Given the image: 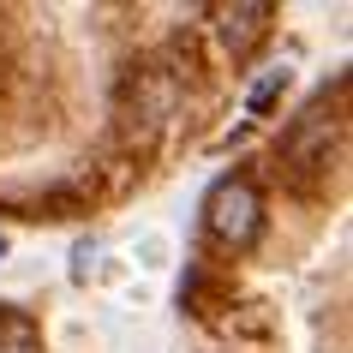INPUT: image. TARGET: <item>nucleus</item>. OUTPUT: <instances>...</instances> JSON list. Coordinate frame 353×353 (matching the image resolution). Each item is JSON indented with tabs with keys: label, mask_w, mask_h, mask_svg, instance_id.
I'll return each mask as SVG.
<instances>
[{
	"label": "nucleus",
	"mask_w": 353,
	"mask_h": 353,
	"mask_svg": "<svg viewBox=\"0 0 353 353\" xmlns=\"http://www.w3.org/2000/svg\"><path fill=\"white\" fill-rule=\"evenodd\" d=\"M204 228H210V240L228 245V252H240V245L258 240V228H263V198L252 180H240V174H228V180H216L204 198Z\"/></svg>",
	"instance_id": "nucleus-1"
},
{
	"label": "nucleus",
	"mask_w": 353,
	"mask_h": 353,
	"mask_svg": "<svg viewBox=\"0 0 353 353\" xmlns=\"http://www.w3.org/2000/svg\"><path fill=\"white\" fill-rule=\"evenodd\" d=\"M335 126H341V120L330 114V102H312V108H305V114L294 120V132L281 138V162L294 168V174H312V168L323 162V156H330Z\"/></svg>",
	"instance_id": "nucleus-2"
},
{
	"label": "nucleus",
	"mask_w": 353,
	"mask_h": 353,
	"mask_svg": "<svg viewBox=\"0 0 353 353\" xmlns=\"http://www.w3.org/2000/svg\"><path fill=\"white\" fill-rule=\"evenodd\" d=\"M263 30H270V6L263 0H240V6H222L216 12V42H222L228 60H245L263 42Z\"/></svg>",
	"instance_id": "nucleus-3"
},
{
	"label": "nucleus",
	"mask_w": 353,
	"mask_h": 353,
	"mask_svg": "<svg viewBox=\"0 0 353 353\" xmlns=\"http://www.w3.org/2000/svg\"><path fill=\"white\" fill-rule=\"evenodd\" d=\"M0 353H42V330L19 312H0Z\"/></svg>",
	"instance_id": "nucleus-4"
},
{
	"label": "nucleus",
	"mask_w": 353,
	"mask_h": 353,
	"mask_svg": "<svg viewBox=\"0 0 353 353\" xmlns=\"http://www.w3.org/2000/svg\"><path fill=\"white\" fill-rule=\"evenodd\" d=\"M281 90H288V66H263V72L252 78V90H245V108H252V114H270Z\"/></svg>",
	"instance_id": "nucleus-5"
},
{
	"label": "nucleus",
	"mask_w": 353,
	"mask_h": 353,
	"mask_svg": "<svg viewBox=\"0 0 353 353\" xmlns=\"http://www.w3.org/2000/svg\"><path fill=\"white\" fill-rule=\"evenodd\" d=\"M138 258H144V263H162L168 258V240H162V234H144V240H138Z\"/></svg>",
	"instance_id": "nucleus-6"
},
{
	"label": "nucleus",
	"mask_w": 353,
	"mask_h": 353,
	"mask_svg": "<svg viewBox=\"0 0 353 353\" xmlns=\"http://www.w3.org/2000/svg\"><path fill=\"white\" fill-rule=\"evenodd\" d=\"M0 258H6V240H0Z\"/></svg>",
	"instance_id": "nucleus-7"
}]
</instances>
